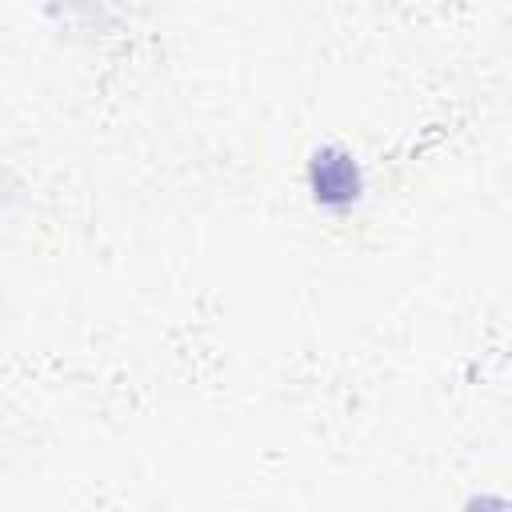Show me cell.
I'll return each mask as SVG.
<instances>
[{"mask_svg": "<svg viewBox=\"0 0 512 512\" xmlns=\"http://www.w3.org/2000/svg\"><path fill=\"white\" fill-rule=\"evenodd\" d=\"M308 180H312V196L328 208H340V204H352L356 192H360V168L348 152L340 148H320L308 164Z\"/></svg>", "mask_w": 512, "mask_h": 512, "instance_id": "1", "label": "cell"}]
</instances>
